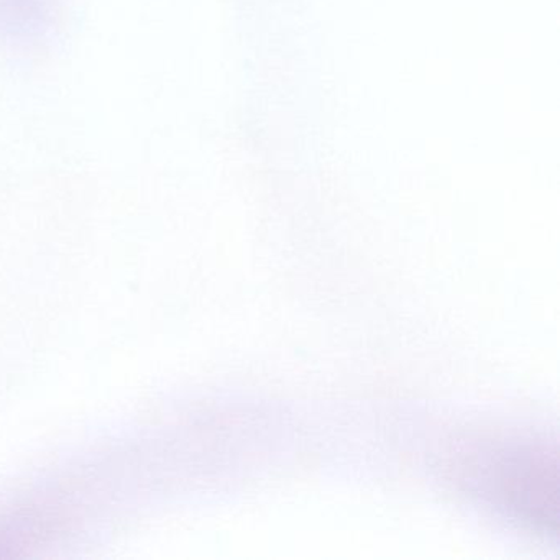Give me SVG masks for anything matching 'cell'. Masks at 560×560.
Here are the masks:
<instances>
[{
    "mask_svg": "<svg viewBox=\"0 0 560 560\" xmlns=\"http://www.w3.org/2000/svg\"><path fill=\"white\" fill-rule=\"evenodd\" d=\"M488 493L542 534L559 533V470L547 445H513L488 464Z\"/></svg>",
    "mask_w": 560,
    "mask_h": 560,
    "instance_id": "1",
    "label": "cell"
}]
</instances>
